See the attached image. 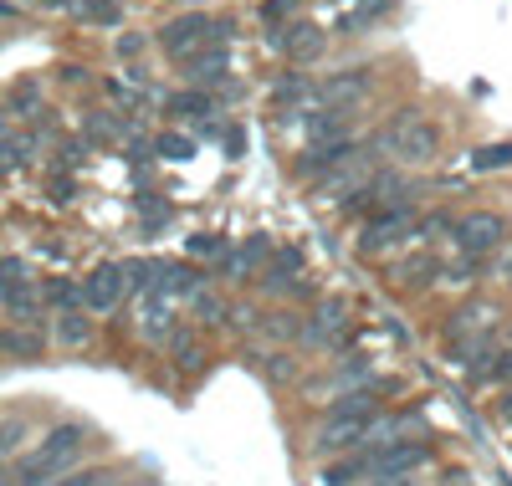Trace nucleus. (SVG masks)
<instances>
[{
	"mask_svg": "<svg viewBox=\"0 0 512 486\" xmlns=\"http://www.w3.org/2000/svg\"><path fill=\"white\" fill-rule=\"evenodd\" d=\"M88 446H93V430L82 425V420H62V425H52L47 435H41V446H31L16 461L11 481L16 486H52L57 476L77 471V461L88 456Z\"/></svg>",
	"mask_w": 512,
	"mask_h": 486,
	"instance_id": "f257e3e1",
	"label": "nucleus"
},
{
	"mask_svg": "<svg viewBox=\"0 0 512 486\" xmlns=\"http://www.w3.org/2000/svg\"><path fill=\"white\" fill-rule=\"evenodd\" d=\"M379 144L390 149L400 164H431L441 154V128L431 118H420L415 108H405V113L390 118V128L379 134Z\"/></svg>",
	"mask_w": 512,
	"mask_h": 486,
	"instance_id": "f03ea898",
	"label": "nucleus"
},
{
	"mask_svg": "<svg viewBox=\"0 0 512 486\" xmlns=\"http://www.w3.org/2000/svg\"><path fill=\"white\" fill-rule=\"evenodd\" d=\"M216 36H231V21H210V16L190 11V16H175V21L159 26V47L169 57L190 62L195 52H205V41H216Z\"/></svg>",
	"mask_w": 512,
	"mask_h": 486,
	"instance_id": "7ed1b4c3",
	"label": "nucleus"
},
{
	"mask_svg": "<svg viewBox=\"0 0 512 486\" xmlns=\"http://www.w3.org/2000/svg\"><path fill=\"white\" fill-rule=\"evenodd\" d=\"M507 236H512V226H507V215H497V210H466L456 220V246H461V256H472V261L502 251Z\"/></svg>",
	"mask_w": 512,
	"mask_h": 486,
	"instance_id": "20e7f679",
	"label": "nucleus"
},
{
	"mask_svg": "<svg viewBox=\"0 0 512 486\" xmlns=\"http://www.w3.org/2000/svg\"><path fill=\"white\" fill-rule=\"evenodd\" d=\"M364 435H369V420H344V415H323L313 440H308V456L313 461H333V456H349L364 446Z\"/></svg>",
	"mask_w": 512,
	"mask_h": 486,
	"instance_id": "39448f33",
	"label": "nucleus"
},
{
	"mask_svg": "<svg viewBox=\"0 0 512 486\" xmlns=\"http://www.w3.org/2000/svg\"><path fill=\"white\" fill-rule=\"evenodd\" d=\"M410 231H415V210H379L369 226H364V236H359V256L390 251V246H400Z\"/></svg>",
	"mask_w": 512,
	"mask_h": 486,
	"instance_id": "423d86ee",
	"label": "nucleus"
},
{
	"mask_svg": "<svg viewBox=\"0 0 512 486\" xmlns=\"http://www.w3.org/2000/svg\"><path fill=\"white\" fill-rule=\"evenodd\" d=\"M436 446L431 440H405V446H390L374 456V476L369 481H384V476H420V466H431Z\"/></svg>",
	"mask_w": 512,
	"mask_h": 486,
	"instance_id": "0eeeda50",
	"label": "nucleus"
},
{
	"mask_svg": "<svg viewBox=\"0 0 512 486\" xmlns=\"http://www.w3.org/2000/svg\"><path fill=\"white\" fill-rule=\"evenodd\" d=\"M123 292H128V277H123V267H98L93 277H82V307L88 313H113V307L123 302Z\"/></svg>",
	"mask_w": 512,
	"mask_h": 486,
	"instance_id": "6e6552de",
	"label": "nucleus"
},
{
	"mask_svg": "<svg viewBox=\"0 0 512 486\" xmlns=\"http://www.w3.org/2000/svg\"><path fill=\"white\" fill-rule=\"evenodd\" d=\"M272 256V241L267 236H251V241H241V246H231V256L221 261V272H226V282H236V287H246L251 282V272L262 267V261Z\"/></svg>",
	"mask_w": 512,
	"mask_h": 486,
	"instance_id": "1a4fd4ad",
	"label": "nucleus"
},
{
	"mask_svg": "<svg viewBox=\"0 0 512 486\" xmlns=\"http://www.w3.org/2000/svg\"><path fill=\"white\" fill-rule=\"evenodd\" d=\"M251 369L262 374L267 384H277V389H287V384L303 379V359H297L292 348H267V353H251Z\"/></svg>",
	"mask_w": 512,
	"mask_h": 486,
	"instance_id": "9d476101",
	"label": "nucleus"
},
{
	"mask_svg": "<svg viewBox=\"0 0 512 486\" xmlns=\"http://www.w3.org/2000/svg\"><path fill=\"white\" fill-rule=\"evenodd\" d=\"M492 318H497L492 302H466L461 313H451V323H446L441 333H446V343L456 348V338L466 343V338H477V333H492Z\"/></svg>",
	"mask_w": 512,
	"mask_h": 486,
	"instance_id": "9b49d317",
	"label": "nucleus"
},
{
	"mask_svg": "<svg viewBox=\"0 0 512 486\" xmlns=\"http://www.w3.org/2000/svg\"><path fill=\"white\" fill-rule=\"evenodd\" d=\"M205 282L195 277V267L185 261H154V292L159 297H195Z\"/></svg>",
	"mask_w": 512,
	"mask_h": 486,
	"instance_id": "f8f14e48",
	"label": "nucleus"
},
{
	"mask_svg": "<svg viewBox=\"0 0 512 486\" xmlns=\"http://www.w3.org/2000/svg\"><path fill=\"white\" fill-rule=\"evenodd\" d=\"M338 328H344V302L338 297H323L313 313H308V328H303V348H323Z\"/></svg>",
	"mask_w": 512,
	"mask_h": 486,
	"instance_id": "ddd939ff",
	"label": "nucleus"
},
{
	"mask_svg": "<svg viewBox=\"0 0 512 486\" xmlns=\"http://www.w3.org/2000/svg\"><path fill=\"white\" fill-rule=\"evenodd\" d=\"M374 476V451H349L344 461H328L323 466V486H359V481H369Z\"/></svg>",
	"mask_w": 512,
	"mask_h": 486,
	"instance_id": "4468645a",
	"label": "nucleus"
},
{
	"mask_svg": "<svg viewBox=\"0 0 512 486\" xmlns=\"http://www.w3.org/2000/svg\"><path fill=\"white\" fill-rule=\"evenodd\" d=\"M297 277H303V251H297V246H277V251H272V267H267V277H262V287H267V292H292Z\"/></svg>",
	"mask_w": 512,
	"mask_h": 486,
	"instance_id": "2eb2a0df",
	"label": "nucleus"
},
{
	"mask_svg": "<svg viewBox=\"0 0 512 486\" xmlns=\"http://www.w3.org/2000/svg\"><path fill=\"white\" fill-rule=\"evenodd\" d=\"M282 47H287L297 62H318L323 47H328V36H323V26H313V21H292L287 36H282Z\"/></svg>",
	"mask_w": 512,
	"mask_h": 486,
	"instance_id": "dca6fc26",
	"label": "nucleus"
},
{
	"mask_svg": "<svg viewBox=\"0 0 512 486\" xmlns=\"http://www.w3.org/2000/svg\"><path fill=\"white\" fill-rule=\"evenodd\" d=\"M52 333H57L62 348H88L93 343V318L82 313V307H67V313L52 318Z\"/></svg>",
	"mask_w": 512,
	"mask_h": 486,
	"instance_id": "f3484780",
	"label": "nucleus"
},
{
	"mask_svg": "<svg viewBox=\"0 0 512 486\" xmlns=\"http://www.w3.org/2000/svg\"><path fill=\"white\" fill-rule=\"evenodd\" d=\"M226 67H231V57H226L221 47H205V52H195V57L185 62V77H190V87H210V82L226 77Z\"/></svg>",
	"mask_w": 512,
	"mask_h": 486,
	"instance_id": "a211bd4d",
	"label": "nucleus"
},
{
	"mask_svg": "<svg viewBox=\"0 0 512 486\" xmlns=\"http://www.w3.org/2000/svg\"><path fill=\"white\" fill-rule=\"evenodd\" d=\"M323 98L328 103H338V108H344V103H359V98H369V72H338V77H328L323 82Z\"/></svg>",
	"mask_w": 512,
	"mask_h": 486,
	"instance_id": "6ab92c4d",
	"label": "nucleus"
},
{
	"mask_svg": "<svg viewBox=\"0 0 512 486\" xmlns=\"http://www.w3.org/2000/svg\"><path fill=\"white\" fill-rule=\"evenodd\" d=\"M164 108L175 118H210V113H216V98H210L205 87H185V93H169Z\"/></svg>",
	"mask_w": 512,
	"mask_h": 486,
	"instance_id": "aec40b11",
	"label": "nucleus"
},
{
	"mask_svg": "<svg viewBox=\"0 0 512 486\" xmlns=\"http://www.w3.org/2000/svg\"><path fill=\"white\" fill-rule=\"evenodd\" d=\"M41 348H47L41 333H26V328H6V333H0V353H16L21 364H36Z\"/></svg>",
	"mask_w": 512,
	"mask_h": 486,
	"instance_id": "412c9836",
	"label": "nucleus"
},
{
	"mask_svg": "<svg viewBox=\"0 0 512 486\" xmlns=\"http://www.w3.org/2000/svg\"><path fill=\"white\" fill-rule=\"evenodd\" d=\"M144 333L149 338H175L180 333V328H169V297L144 292Z\"/></svg>",
	"mask_w": 512,
	"mask_h": 486,
	"instance_id": "4be33fe9",
	"label": "nucleus"
},
{
	"mask_svg": "<svg viewBox=\"0 0 512 486\" xmlns=\"http://www.w3.org/2000/svg\"><path fill=\"white\" fill-rule=\"evenodd\" d=\"M262 328H267L277 343H292V338L303 343V328H308V318H303V313H287V307H277V313H267V318H262Z\"/></svg>",
	"mask_w": 512,
	"mask_h": 486,
	"instance_id": "5701e85b",
	"label": "nucleus"
},
{
	"mask_svg": "<svg viewBox=\"0 0 512 486\" xmlns=\"http://www.w3.org/2000/svg\"><path fill=\"white\" fill-rule=\"evenodd\" d=\"M169 353H175V364H180L185 374H200V369H205V348H200L185 328H180L175 338H169Z\"/></svg>",
	"mask_w": 512,
	"mask_h": 486,
	"instance_id": "b1692460",
	"label": "nucleus"
},
{
	"mask_svg": "<svg viewBox=\"0 0 512 486\" xmlns=\"http://www.w3.org/2000/svg\"><path fill=\"white\" fill-rule=\"evenodd\" d=\"M436 272H441V261H436V256H410L405 267H400V282H405L410 292H420V287H431V282H436Z\"/></svg>",
	"mask_w": 512,
	"mask_h": 486,
	"instance_id": "393cba45",
	"label": "nucleus"
},
{
	"mask_svg": "<svg viewBox=\"0 0 512 486\" xmlns=\"http://www.w3.org/2000/svg\"><path fill=\"white\" fill-rule=\"evenodd\" d=\"M195 313H200V323H205V328H221L231 307H226V297H216L210 287H200V292H195Z\"/></svg>",
	"mask_w": 512,
	"mask_h": 486,
	"instance_id": "a878e982",
	"label": "nucleus"
},
{
	"mask_svg": "<svg viewBox=\"0 0 512 486\" xmlns=\"http://www.w3.org/2000/svg\"><path fill=\"white\" fill-rule=\"evenodd\" d=\"M384 11H390V0H364V6H359L344 26H338V31H344V36H359V31H364V26H374Z\"/></svg>",
	"mask_w": 512,
	"mask_h": 486,
	"instance_id": "bb28decb",
	"label": "nucleus"
},
{
	"mask_svg": "<svg viewBox=\"0 0 512 486\" xmlns=\"http://www.w3.org/2000/svg\"><path fill=\"white\" fill-rule=\"evenodd\" d=\"M190 256L226 261V256H231V241H226V236H210V231H200V236H190Z\"/></svg>",
	"mask_w": 512,
	"mask_h": 486,
	"instance_id": "cd10ccee",
	"label": "nucleus"
},
{
	"mask_svg": "<svg viewBox=\"0 0 512 486\" xmlns=\"http://www.w3.org/2000/svg\"><path fill=\"white\" fill-rule=\"evenodd\" d=\"M154 154H164V159H195V144L185 139V134H159V144H154Z\"/></svg>",
	"mask_w": 512,
	"mask_h": 486,
	"instance_id": "c85d7f7f",
	"label": "nucleus"
},
{
	"mask_svg": "<svg viewBox=\"0 0 512 486\" xmlns=\"http://www.w3.org/2000/svg\"><path fill=\"white\" fill-rule=\"evenodd\" d=\"M11 108H16L21 118H41V93H36V82H21V87H16Z\"/></svg>",
	"mask_w": 512,
	"mask_h": 486,
	"instance_id": "c756f323",
	"label": "nucleus"
},
{
	"mask_svg": "<svg viewBox=\"0 0 512 486\" xmlns=\"http://www.w3.org/2000/svg\"><path fill=\"white\" fill-rule=\"evenodd\" d=\"M308 93H313V82H308V77H282L272 98H277V103H292V98H297V103H303Z\"/></svg>",
	"mask_w": 512,
	"mask_h": 486,
	"instance_id": "7c9ffc66",
	"label": "nucleus"
},
{
	"mask_svg": "<svg viewBox=\"0 0 512 486\" xmlns=\"http://www.w3.org/2000/svg\"><path fill=\"white\" fill-rule=\"evenodd\" d=\"M497 164H502V169L512 164V144H487V149L477 154V169H497Z\"/></svg>",
	"mask_w": 512,
	"mask_h": 486,
	"instance_id": "2f4dec72",
	"label": "nucleus"
},
{
	"mask_svg": "<svg viewBox=\"0 0 512 486\" xmlns=\"http://www.w3.org/2000/svg\"><path fill=\"white\" fill-rule=\"evenodd\" d=\"M256 318H262V313H256V307H251V302H241V307H231V328H241V333H251V328H256Z\"/></svg>",
	"mask_w": 512,
	"mask_h": 486,
	"instance_id": "473e14b6",
	"label": "nucleus"
},
{
	"mask_svg": "<svg viewBox=\"0 0 512 486\" xmlns=\"http://www.w3.org/2000/svg\"><path fill=\"white\" fill-rule=\"evenodd\" d=\"M492 415H497L502 425H512V384H507V389L497 394V400H492Z\"/></svg>",
	"mask_w": 512,
	"mask_h": 486,
	"instance_id": "72a5a7b5",
	"label": "nucleus"
},
{
	"mask_svg": "<svg viewBox=\"0 0 512 486\" xmlns=\"http://www.w3.org/2000/svg\"><path fill=\"white\" fill-rule=\"evenodd\" d=\"M497 282L502 287H512V241L502 246V256H497Z\"/></svg>",
	"mask_w": 512,
	"mask_h": 486,
	"instance_id": "f704fd0d",
	"label": "nucleus"
},
{
	"mask_svg": "<svg viewBox=\"0 0 512 486\" xmlns=\"http://www.w3.org/2000/svg\"><path fill=\"white\" fill-rule=\"evenodd\" d=\"M144 52V36H118V57H139Z\"/></svg>",
	"mask_w": 512,
	"mask_h": 486,
	"instance_id": "c9c22d12",
	"label": "nucleus"
},
{
	"mask_svg": "<svg viewBox=\"0 0 512 486\" xmlns=\"http://www.w3.org/2000/svg\"><path fill=\"white\" fill-rule=\"evenodd\" d=\"M82 154H88V149H82V144H62V159H57V164H62V169H72V164H77Z\"/></svg>",
	"mask_w": 512,
	"mask_h": 486,
	"instance_id": "e433bc0d",
	"label": "nucleus"
},
{
	"mask_svg": "<svg viewBox=\"0 0 512 486\" xmlns=\"http://www.w3.org/2000/svg\"><path fill=\"white\" fill-rule=\"evenodd\" d=\"M88 134L93 139H113V123L108 118H88Z\"/></svg>",
	"mask_w": 512,
	"mask_h": 486,
	"instance_id": "4c0bfd02",
	"label": "nucleus"
},
{
	"mask_svg": "<svg viewBox=\"0 0 512 486\" xmlns=\"http://www.w3.org/2000/svg\"><path fill=\"white\" fill-rule=\"evenodd\" d=\"M52 200H72V180H67V174H57V180H52Z\"/></svg>",
	"mask_w": 512,
	"mask_h": 486,
	"instance_id": "58836bf2",
	"label": "nucleus"
},
{
	"mask_svg": "<svg viewBox=\"0 0 512 486\" xmlns=\"http://www.w3.org/2000/svg\"><path fill=\"white\" fill-rule=\"evenodd\" d=\"M369 486H425L420 476H384V481H369Z\"/></svg>",
	"mask_w": 512,
	"mask_h": 486,
	"instance_id": "ea45409f",
	"label": "nucleus"
},
{
	"mask_svg": "<svg viewBox=\"0 0 512 486\" xmlns=\"http://www.w3.org/2000/svg\"><path fill=\"white\" fill-rule=\"evenodd\" d=\"M446 486H472V476H466V471H446Z\"/></svg>",
	"mask_w": 512,
	"mask_h": 486,
	"instance_id": "a19ab883",
	"label": "nucleus"
},
{
	"mask_svg": "<svg viewBox=\"0 0 512 486\" xmlns=\"http://www.w3.org/2000/svg\"><path fill=\"white\" fill-rule=\"evenodd\" d=\"M11 134V123H6V108H0V139H6Z\"/></svg>",
	"mask_w": 512,
	"mask_h": 486,
	"instance_id": "79ce46f5",
	"label": "nucleus"
},
{
	"mask_svg": "<svg viewBox=\"0 0 512 486\" xmlns=\"http://www.w3.org/2000/svg\"><path fill=\"white\" fill-rule=\"evenodd\" d=\"M502 343H512V328H507V333H502Z\"/></svg>",
	"mask_w": 512,
	"mask_h": 486,
	"instance_id": "37998d69",
	"label": "nucleus"
},
{
	"mask_svg": "<svg viewBox=\"0 0 512 486\" xmlns=\"http://www.w3.org/2000/svg\"><path fill=\"white\" fill-rule=\"evenodd\" d=\"M333 6H349V0H333Z\"/></svg>",
	"mask_w": 512,
	"mask_h": 486,
	"instance_id": "c03bdc74",
	"label": "nucleus"
},
{
	"mask_svg": "<svg viewBox=\"0 0 512 486\" xmlns=\"http://www.w3.org/2000/svg\"><path fill=\"white\" fill-rule=\"evenodd\" d=\"M0 180H6V164H0Z\"/></svg>",
	"mask_w": 512,
	"mask_h": 486,
	"instance_id": "a18cd8bd",
	"label": "nucleus"
}]
</instances>
